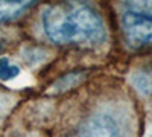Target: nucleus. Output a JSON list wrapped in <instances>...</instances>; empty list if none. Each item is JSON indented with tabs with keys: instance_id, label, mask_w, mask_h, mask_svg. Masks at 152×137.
<instances>
[{
	"instance_id": "obj_5",
	"label": "nucleus",
	"mask_w": 152,
	"mask_h": 137,
	"mask_svg": "<svg viewBox=\"0 0 152 137\" xmlns=\"http://www.w3.org/2000/svg\"><path fill=\"white\" fill-rule=\"evenodd\" d=\"M20 75V67L17 64H12L9 58L3 56L0 58V79L2 81H9L14 79Z\"/></svg>"
},
{
	"instance_id": "obj_4",
	"label": "nucleus",
	"mask_w": 152,
	"mask_h": 137,
	"mask_svg": "<svg viewBox=\"0 0 152 137\" xmlns=\"http://www.w3.org/2000/svg\"><path fill=\"white\" fill-rule=\"evenodd\" d=\"M35 2H24V0H18V2H0V23L9 21L12 18L18 17L21 12L34 6Z\"/></svg>"
},
{
	"instance_id": "obj_1",
	"label": "nucleus",
	"mask_w": 152,
	"mask_h": 137,
	"mask_svg": "<svg viewBox=\"0 0 152 137\" xmlns=\"http://www.w3.org/2000/svg\"><path fill=\"white\" fill-rule=\"evenodd\" d=\"M46 37L56 44L96 46L105 40V26L87 3L62 2L50 5L43 14Z\"/></svg>"
},
{
	"instance_id": "obj_2",
	"label": "nucleus",
	"mask_w": 152,
	"mask_h": 137,
	"mask_svg": "<svg viewBox=\"0 0 152 137\" xmlns=\"http://www.w3.org/2000/svg\"><path fill=\"white\" fill-rule=\"evenodd\" d=\"M122 31L134 47L152 44V2H128L122 12Z\"/></svg>"
},
{
	"instance_id": "obj_3",
	"label": "nucleus",
	"mask_w": 152,
	"mask_h": 137,
	"mask_svg": "<svg viewBox=\"0 0 152 137\" xmlns=\"http://www.w3.org/2000/svg\"><path fill=\"white\" fill-rule=\"evenodd\" d=\"M72 137H120V127L111 114L99 113L88 119Z\"/></svg>"
}]
</instances>
